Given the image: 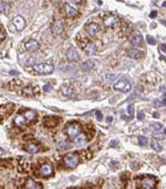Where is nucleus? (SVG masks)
Listing matches in <instances>:
<instances>
[{"label":"nucleus","mask_w":166,"mask_h":189,"mask_svg":"<svg viewBox=\"0 0 166 189\" xmlns=\"http://www.w3.org/2000/svg\"><path fill=\"white\" fill-rule=\"evenodd\" d=\"M25 49L29 50V51H36L37 49H39V43H38V41L36 40H29L25 42Z\"/></svg>","instance_id":"nucleus-13"},{"label":"nucleus","mask_w":166,"mask_h":189,"mask_svg":"<svg viewBox=\"0 0 166 189\" xmlns=\"http://www.w3.org/2000/svg\"><path fill=\"white\" fill-rule=\"evenodd\" d=\"M117 22H119V20L114 16H106L103 18V25L108 28H114L117 25Z\"/></svg>","instance_id":"nucleus-6"},{"label":"nucleus","mask_w":166,"mask_h":189,"mask_svg":"<svg viewBox=\"0 0 166 189\" xmlns=\"http://www.w3.org/2000/svg\"><path fill=\"white\" fill-rule=\"evenodd\" d=\"M144 117H145V113L143 112V111H138V112H137V118H138V120L143 121Z\"/></svg>","instance_id":"nucleus-32"},{"label":"nucleus","mask_w":166,"mask_h":189,"mask_svg":"<svg viewBox=\"0 0 166 189\" xmlns=\"http://www.w3.org/2000/svg\"><path fill=\"white\" fill-rule=\"evenodd\" d=\"M63 161H64V164L67 165V167L76 168V166L79 165L80 159H79V157H78V155H76V154H73V153H69L64 156Z\"/></svg>","instance_id":"nucleus-2"},{"label":"nucleus","mask_w":166,"mask_h":189,"mask_svg":"<svg viewBox=\"0 0 166 189\" xmlns=\"http://www.w3.org/2000/svg\"><path fill=\"white\" fill-rule=\"evenodd\" d=\"M127 55L130 57L131 59H134V60H138L143 57V52L140 51V50H136V49H132L130 51L127 52Z\"/></svg>","instance_id":"nucleus-15"},{"label":"nucleus","mask_w":166,"mask_h":189,"mask_svg":"<svg viewBox=\"0 0 166 189\" xmlns=\"http://www.w3.org/2000/svg\"><path fill=\"white\" fill-rule=\"evenodd\" d=\"M64 132L70 139H74L81 133V125L79 123H69Z\"/></svg>","instance_id":"nucleus-1"},{"label":"nucleus","mask_w":166,"mask_h":189,"mask_svg":"<svg viewBox=\"0 0 166 189\" xmlns=\"http://www.w3.org/2000/svg\"><path fill=\"white\" fill-rule=\"evenodd\" d=\"M13 123L16 124V126H19V127H22L23 125H25L27 121H25V116L23 115H17L13 120Z\"/></svg>","instance_id":"nucleus-18"},{"label":"nucleus","mask_w":166,"mask_h":189,"mask_svg":"<svg viewBox=\"0 0 166 189\" xmlns=\"http://www.w3.org/2000/svg\"><path fill=\"white\" fill-rule=\"evenodd\" d=\"M153 117H155V118H159V114L157 112H154L153 113Z\"/></svg>","instance_id":"nucleus-39"},{"label":"nucleus","mask_w":166,"mask_h":189,"mask_svg":"<svg viewBox=\"0 0 166 189\" xmlns=\"http://www.w3.org/2000/svg\"><path fill=\"white\" fill-rule=\"evenodd\" d=\"M61 92H62V94L64 95V96H67V97H72L73 96V90L71 87L67 86V85H62Z\"/></svg>","instance_id":"nucleus-22"},{"label":"nucleus","mask_w":166,"mask_h":189,"mask_svg":"<svg viewBox=\"0 0 166 189\" xmlns=\"http://www.w3.org/2000/svg\"><path fill=\"white\" fill-rule=\"evenodd\" d=\"M81 68H82L83 71H90L91 69H93L94 68V61H92V60H87V61H85L82 65H81Z\"/></svg>","instance_id":"nucleus-24"},{"label":"nucleus","mask_w":166,"mask_h":189,"mask_svg":"<svg viewBox=\"0 0 166 189\" xmlns=\"http://www.w3.org/2000/svg\"><path fill=\"white\" fill-rule=\"evenodd\" d=\"M95 117H96V120L98 121L103 120V115H102V113L100 112V111H96V112H95Z\"/></svg>","instance_id":"nucleus-33"},{"label":"nucleus","mask_w":166,"mask_h":189,"mask_svg":"<svg viewBox=\"0 0 166 189\" xmlns=\"http://www.w3.org/2000/svg\"><path fill=\"white\" fill-rule=\"evenodd\" d=\"M153 137L154 138H159V139H162V138H165V128H163V133H155V134L153 135Z\"/></svg>","instance_id":"nucleus-28"},{"label":"nucleus","mask_w":166,"mask_h":189,"mask_svg":"<svg viewBox=\"0 0 166 189\" xmlns=\"http://www.w3.org/2000/svg\"><path fill=\"white\" fill-rule=\"evenodd\" d=\"M64 11H65L67 17H69V18H73V17L76 15V9L73 8L72 6H70L69 4H64Z\"/></svg>","instance_id":"nucleus-14"},{"label":"nucleus","mask_w":166,"mask_h":189,"mask_svg":"<svg viewBox=\"0 0 166 189\" xmlns=\"http://www.w3.org/2000/svg\"><path fill=\"white\" fill-rule=\"evenodd\" d=\"M87 42H85V44H83V45H81V48L83 49V51L85 52L87 54H94L95 52H96V48H95V45H94L92 42H90V41L85 40Z\"/></svg>","instance_id":"nucleus-9"},{"label":"nucleus","mask_w":166,"mask_h":189,"mask_svg":"<svg viewBox=\"0 0 166 189\" xmlns=\"http://www.w3.org/2000/svg\"><path fill=\"white\" fill-rule=\"evenodd\" d=\"M10 10V4L6 2V1H0V12H2V13H8Z\"/></svg>","instance_id":"nucleus-25"},{"label":"nucleus","mask_w":166,"mask_h":189,"mask_svg":"<svg viewBox=\"0 0 166 189\" xmlns=\"http://www.w3.org/2000/svg\"><path fill=\"white\" fill-rule=\"evenodd\" d=\"M112 120H113L112 117H108V122H112Z\"/></svg>","instance_id":"nucleus-43"},{"label":"nucleus","mask_w":166,"mask_h":189,"mask_svg":"<svg viewBox=\"0 0 166 189\" xmlns=\"http://www.w3.org/2000/svg\"><path fill=\"white\" fill-rule=\"evenodd\" d=\"M67 58H68L69 61L74 62L79 60V53L76 51V48H70L68 51H67Z\"/></svg>","instance_id":"nucleus-10"},{"label":"nucleus","mask_w":166,"mask_h":189,"mask_svg":"<svg viewBox=\"0 0 166 189\" xmlns=\"http://www.w3.org/2000/svg\"><path fill=\"white\" fill-rule=\"evenodd\" d=\"M127 112H129V114H130L131 116H133L134 115V106L129 105V107H127Z\"/></svg>","instance_id":"nucleus-34"},{"label":"nucleus","mask_w":166,"mask_h":189,"mask_svg":"<svg viewBox=\"0 0 166 189\" xmlns=\"http://www.w3.org/2000/svg\"><path fill=\"white\" fill-rule=\"evenodd\" d=\"M10 74H13V75H17V74H18V72H15V71H11Z\"/></svg>","instance_id":"nucleus-42"},{"label":"nucleus","mask_w":166,"mask_h":189,"mask_svg":"<svg viewBox=\"0 0 166 189\" xmlns=\"http://www.w3.org/2000/svg\"><path fill=\"white\" fill-rule=\"evenodd\" d=\"M130 41L133 45H142V44H143V38H142V36H140V34L133 36L130 39Z\"/></svg>","instance_id":"nucleus-20"},{"label":"nucleus","mask_w":166,"mask_h":189,"mask_svg":"<svg viewBox=\"0 0 166 189\" xmlns=\"http://www.w3.org/2000/svg\"><path fill=\"white\" fill-rule=\"evenodd\" d=\"M12 23H13V26L16 27V29L18 30V31L23 30L25 29V19L22 18L21 16H16L15 18L12 19Z\"/></svg>","instance_id":"nucleus-7"},{"label":"nucleus","mask_w":166,"mask_h":189,"mask_svg":"<svg viewBox=\"0 0 166 189\" xmlns=\"http://www.w3.org/2000/svg\"><path fill=\"white\" fill-rule=\"evenodd\" d=\"M156 185V180L153 178H146L144 179L143 182H142V188H145V189H152L154 188Z\"/></svg>","instance_id":"nucleus-12"},{"label":"nucleus","mask_w":166,"mask_h":189,"mask_svg":"<svg viewBox=\"0 0 166 189\" xmlns=\"http://www.w3.org/2000/svg\"><path fill=\"white\" fill-rule=\"evenodd\" d=\"M44 91H50V86H44Z\"/></svg>","instance_id":"nucleus-41"},{"label":"nucleus","mask_w":166,"mask_h":189,"mask_svg":"<svg viewBox=\"0 0 166 189\" xmlns=\"http://www.w3.org/2000/svg\"><path fill=\"white\" fill-rule=\"evenodd\" d=\"M33 71H36L39 74H51L53 72V65L48 63H40L32 66Z\"/></svg>","instance_id":"nucleus-3"},{"label":"nucleus","mask_w":166,"mask_h":189,"mask_svg":"<svg viewBox=\"0 0 166 189\" xmlns=\"http://www.w3.org/2000/svg\"><path fill=\"white\" fill-rule=\"evenodd\" d=\"M4 34L2 32H1V31H0V42H1V41L4 40Z\"/></svg>","instance_id":"nucleus-38"},{"label":"nucleus","mask_w":166,"mask_h":189,"mask_svg":"<svg viewBox=\"0 0 166 189\" xmlns=\"http://www.w3.org/2000/svg\"><path fill=\"white\" fill-rule=\"evenodd\" d=\"M74 142H76V144L78 146H83L87 143V137H85L84 134H81V133H80V134L74 138Z\"/></svg>","instance_id":"nucleus-21"},{"label":"nucleus","mask_w":166,"mask_h":189,"mask_svg":"<svg viewBox=\"0 0 166 189\" xmlns=\"http://www.w3.org/2000/svg\"><path fill=\"white\" fill-rule=\"evenodd\" d=\"M62 31H63V25H62V22L58 21L52 26V32H53L54 34H60V33H62Z\"/></svg>","instance_id":"nucleus-19"},{"label":"nucleus","mask_w":166,"mask_h":189,"mask_svg":"<svg viewBox=\"0 0 166 189\" xmlns=\"http://www.w3.org/2000/svg\"><path fill=\"white\" fill-rule=\"evenodd\" d=\"M146 41H147V43L148 44H155V39L153 38V36H146Z\"/></svg>","instance_id":"nucleus-31"},{"label":"nucleus","mask_w":166,"mask_h":189,"mask_svg":"<svg viewBox=\"0 0 166 189\" xmlns=\"http://www.w3.org/2000/svg\"><path fill=\"white\" fill-rule=\"evenodd\" d=\"M58 123H59V118L54 116L44 117V120H43L44 126H47V127H54V126L58 125Z\"/></svg>","instance_id":"nucleus-11"},{"label":"nucleus","mask_w":166,"mask_h":189,"mask_svg":"<svg viewBox=\"0 0 166 189\" xmlns=\"http://www.w3.org/2000/svg\"><path fill=\"white\" fill-rule=\"evenodd\" d=\"M162 124H159V123H153L151 125V128H153L154 131H159V129H162Z\"/></svg>","instance_id":"nucleus-29"},{"label":"nucleus","mask_w":166,"mask_h":189,"mask_svg":"<svg viewBox=\"0 0 166 189\" xmlns=\"http://www.w3.org/2000/svg\"><path fill=\"white\" fill-rule=\"evenodd\" d=\"M4 150L0 147V156H1V155H4Z\"/></svg>","instance_id":"nucleus-40"},{"label":"nucleus","mask_w":166,"mask_h":189,"mask_svg":"<svg viewBox=\"0 0 166 189\" xmlns=\"http://www.w3.org/2000/svg\"><path fill=\"white\" fill-rule=\"evenodd\" d=\"M23 116H25V121L27 122H33V121L36 120V117H37V114L34 111H31V109H29V111H27V112L23 114Z\"/></svg>","instance_id":"nucleus-16"},{"label":"nucleus","mask_w":166,"mask_h":189,"mask_svg":"<svg viewBox=\"0 0 166 189\" xmlns=\"http://www.w3.org/2000/svg\"><path fill=\"white\" fill-rule=\"evenodd\" d=\"M25 150L30 154H36L39 152V147H38V145H36L34 143H30L29 145L25 146Z\"/></svg>","instance_id":"nucleus-23"},{"label":"nucleus","mask_w":166,"mask_h":189,"mask_svg":"<svg viewBox=\"0 0 166 189\" xmlns=\"http://www.w3.org/2000/svg\"><path fill=\"white\" fill-rule=\"evenodd\" d=\"M159 50H161V52H162V53H165V51H166L165 43H162V45H161V48H159Z\"/></svg>","instance_id":"nucleus-35"},{"label":"nucleus","mask_w":166,"mask_h":189,"mask_svg":"<svg viewBox=\"0 0 166 189\" xmlns=\"http://www.w3.org/2000/svg\"><path fill=\"white\" fill-rule=\"evenodd\" d=\"M150 16H151V18H155L156 16H157V12H156V11H152Z\"/></svg>","instance_id":"nucleus-36"},{"label":"nucleus","mask_w":166,"mask_h":189,"mask_svg":"<svg viewBox=\"0 0 166 189\" xmlns=\"http://www.w3.org/2000/svg\"><path fill=\"white\" fill-rule=\"evenodd\" d=\"M71 1H74V2H80L81 0H71Z\"/></svg>","instance_id":"nucleus-44"},{"label":"nucleus","mask_w":166,"mask_h":189,"mask_svg":"<svg viewBox=\"0 0 166 189\" xmlns=\"http://www.w3.org/2000/svg\"><path fill=\"white\" fill-rule=\"evenodd\" d=\"M39 174L42 177H50L53 175V166L51 164H44L40 167Z\"/></svg>","instance_id":"nucleus-5"},{"label":"nucleus","mask_w":166,"mask_h":189,"mask_svg":"<svg viewBox=\"0 0 166 189\" xmlns=\"http://www.w3.org/2000/svg\"><path fill=\"white\" fill-rule=\"evenodd\" d=\"M152 148H153V150L157 152V153H161L163 149H164V147H163L162 144L159 143L157 141H153V142H152Z\"/></svg>","instance_id":"nucleus-26"},{"label":"nucleus","mask_w":166,"mask_h":189,"mask_svg":"<svg viewBox=\"0 0 166 189\" xmlns=\"http://www.w3.org/2000/svg\"><path fill=\"white\" fill-rule=\"evenodd\" d=\"M114 90L123 92V93H127V92H130L132 90V85H131V83L129 81L120 80L114 84Z\"/></svg>","instance_id":"nucleus-4"},{"label":"nucleus","mask_w":166,"mask_h":189,"mask_svg":"<svg viewBox=\"0 0 166 189\" xmlns=\"http://www.w3.org/2000/svg\"><path fill=\"white\" fill-rule=\"evenodd\" d=\"M25 188H29V189H38V188H42V186H41V184H39V182H36L34 180H32V179H29V180H27V182H25Z\"/></svg>","instance_id":"nucleus-17"},{"label":"nucleus","mask_w":166,"mask_h":189,"mask_svg":"<svg viewBox=\"0 0 166 189\" xmlns=\"http://www.w3.org/2000/svg\"><path fill=\"white\" fill-rule=\"evenodd\" d=\"M87 31L90 36H98L100 33V27L96 23H89V25H87Z\"/></svg>","instance_id":"nucleus-8"},{"label":"nucleus","mask_w":166,"mask_h":189,"mask_svg":"<svg viewBox=\"0 0 166 189\" xmlns=\"http://www.w3.org/2000/svg\"><path fill=\"white\" fill-rule=\"evenodd\" d=\"M147 137H144V136H138V142H140V145H146L147 144Z\"/></svg>","instance_id":"nucleus-30"},{"label":"nucleus","mask_w":166,"mask_h":189,"mask_svg":"<svg viewBox=\"0 0 166 189\" xmlns=\"http://www.w3.org/2000/svg\"><path fill=\"white\" fill-rule=\"evenodd\" d=\"M154 106L155 107H164L165 106V97H163V100H155L154 101Z\"/></svg>","instance_id":"nucleus-27"},{"label":"nucleus","mask_w":166,"mask_h":189,"mask_svg":"<svg viewBox=\"0 0 166 189\" xmlns=\"http://www.w3.org/2000/svg\"><path fill=\"white\" fill-rule=\"evenodd\" d=\"M116 145H117V142H115V141H112V142H111V144H110V147H115Z\"/></svg>","instance_id":"nucleus-37"}]
</instances>
